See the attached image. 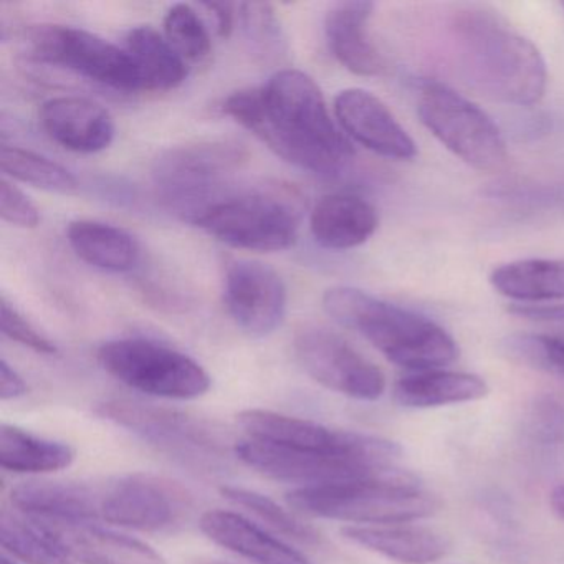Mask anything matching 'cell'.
Wrapping results in <instances>:
<instances>
[{
  "mask_svg": "<svg viewBox=\"0 0 564 564\" xmlns=\"http://www.w3.org/2000/svg\"><path fill=\"white\" fill-rule=\"evenodd\" d=\"M223 111L276 156L310 173L338 176L355 156L318 85L295 68L276 72L263 87L229 95Z\"/></svg>",
  "mask_w": 564,
  "mask_h": 564,
  "instance_id": "cell-1",
  "label": "cell"
},
{
  "mask_svg": "<svg viewBox=\"0 0 564 564\" xmlns=\"http://www.w3.org/2000/svg\"><path fill=\"white\" fill-rule=\"evenodd\" d=\"M224 300L237 326L253 338L272 335L286 313V286L282 276L257 260H236L226 273Z\"/></svg>",
  "mask_w": 564,
  "mask_h": 564,
  "instance_id": "cell-15",
  "label": "cell"
},
{
  "mask_svg": "<svg viewBox=\"0 0 564 564\" xmlns=\"http://www.w3.org/2000/svg\"><path fill=\"white\" fill-rule=\"evenodd\" d=\"M247 437L300 451L329 454H365L394 462L401 448L394 442L359 432L336 431L310 419L280 414L269 409H247L237 415Z\"/></svg>",
  "mask_w": 564,
  "mask_h": 564,
  "instance_id": "cell-11",
  "label": "cell"
},
{
  "mask_svg": "<svg viewBox=\"0 0 564 564\" xmlns=\"http://www.w3.org/2000/svg\"><path fill=\"white\" fill-rule=\"evenodd\" d=\"M490 282L500 295L524 305L557 302L564 300V260L527 259L505 263L491 272Z\"/></svg>",
  "mask_w": 564,
  "mask_h": 564,
  "instance_id": "cell-26",
  "label": "cell"
},
{
  "mask_svg": "<svg viewBox=\"0 0 564 564\" xmlns=\"http://www.w3.org/2000/svg\"><path fill=\"white\" fill-rule=\"evenodd\" d=\"M29 386L21 375L6 359L0 361V398L2 401L22 398L28 394Z\"/></svg>",
  "mask_w": 564,
  "mask_h": 564,
  "instance_id": "cell-38",
  "label": "cell"
},
{
  "mask_svg": "<svg viewBox=\"0 0 564 564\" xmlns=\"http://www.w3.org/2000/svg\"><path fill=\"white\" fill-rule=\"evenodd\" d=\"M220 494L230 503L247 508V510L257 514L260 520L265 521L270 528L292 538V540L305 544H315V546L323 543L322 534L315 528L303 523L295 514H292V511L280 507L276 501H273L267 495L249 490V488L234 487V485H224V487H220Z\"/></svg>",
  "mask_w": 564,
  "mask_h": 564,
  "instance_id": "cell-31",
  "label": "cell"
},
{
  "mask_svg": "<svg viewBox=\"0 0 564 564\" xmlns=\"http://www.w3.org/2000/svg\"><path fill=\"white\" fill-rule=\"evenodd\" d=\"M0 541L6 551L28 564H77L54 528L41 518L4 511Z\"/></svg>",
  "mask_w": 564,
  "mask_h": 564,
  "instance_id": "cell-29",
  "label": "cell"
},
{
  "mask_svg": "<svg viewBox=\"0 0 564 564\" xmlns=\"http://www.w3.org/2000/svg\"><path fill=\"white\" fill-rule=\"evenodd\" d=\"M39 118L48 138L74 153H100L117 133L113 117L87 98H52L42 105Z\"/></svg>",
  "mask_w": 564,
  "mask_h": 564,
  "instance_id": "cell-17",
  "label": "cell"
},
{
  "mask_svg": "<svg viewBox=\"0 0 564 564\" xmlns=\"http://www.w3.org/2000/svg\"><path fill=\"white\" fill-rule=\"evenodd\" d=\"M68 243L88 265L107 272H130L140 260V246L127 230L100 220H74L67 230Z\"/></svg>",
  "mask_w": 564,
  "mask_h": 564,
  "instance_id": "cell-25",
  "label": "cell"
},
{
  "mask_svg": "<svg viewBox=\"0 0 564 564\" xmlns=\"http://www.w3.org/2000/svg\"><path fill=\"white\" fill-rule=\"evenodd\" d=\"M98 361L117 381L154 398L187 401L206 394L213 384L209 372L199 362L150 339L105 343Z\"/></svg>",
  "mask_w": 564,
  "mask_h": 564,
  "instance_id": "cell-7",
  "label": "cell"
},
{
  "mask_svg": "<svg viewBox=\"0 0 564 564\" xmlns=\"http://www.w3.org/2000/svg\"><path fill=\"white\" fill-rule=\"evenodd\" d=\"M487 394L488 384L480 376L442 369L409 372L394 384L395 402L411 409L462 404Z\"/></svg>",
  "mask_w": 564,
  "mask_h": 564,
  "instance_id": "cell-24",
  "label": "cell"
},
{
  "mask_svg": "<svg viewBox=\"0 0 564 564\" xmlns=\"http://www.w3.org/2000/svg\"><path fill=\"white\" fill-rule=\"evenodd\" d=\"M339 127L362 147L382 158L411 161L417 147L389 108L369 91L348 88L335 98Z\"/></svg>",
  "mask_w": 564,
  "mask_h": 564,
  "instance_id": "cell-16",
  "label": "cell"
},
{
  "mask_svg": "<svg viewBox=\"0 0 564 564\" xmlns=\"http://www.w3.org/2000/svg\"><path fill=\"white\" fill-rule=\"evenodd\" d=\"M417 113L422 124L468 166L481 173H500L507 167V143L497 124L447 85L424 82Z\"/></svg>",
  "mask_w": 564,
  "mask_h": 564,
  "instance_id": "cell-6",
  "label": "cell"
},
{
  "mask_svg": "<svg viewBox=\"0 0 564 564\" xmlns=\"http://www.w3.org/2000/svg\"><path fill=\"white\" fill-rule=\"evenodd\" d=\"M371 2H338L325 18L326 41L336 61L359 77H376L384 70V61L368 35Z\"/></svg>",
  "mask_w": 564,
  "mask_h": 564,
  "instance_id": "cell-21",
  "label": "cell"
},
{
  "mask_svg": "<svg viewBox=\"0 0 564 564\" xmlns=\"http://www.w3.org/2000/svg\"><path fill=\"white\" fill-rule=\"evenodd\" d=\"M295 356L303 371L329 391L358 401H376L386 389L378 366L328 329H305L295 339Z\"/></svg>",
  "mask_w": 564,
  "mask_h": 564,
  "instance_id": "cell-12",
  "label": "cell"
},
{
  "mask_svg": "<svg viewBox=\"0 0 564 564\" xmlns=\"http://www.w3.org/2000/svg\"><path fill=\"white\" fill-rule=\"evenodd\" d=\"M0 564H15L14 561L9 560V557H2V561H0Z\"/></svg>",
  "mask_w": 564,
  "mask_h": 564,
  "instance_id": "cell-42",
  "label": "cell"
},
{
  "mask_svg": "<svg viewBox=\"0 0 564 564\" xmlns=\"http://www.w3.org/2000/svg\"><path fill=\"white\" fill-rule=\"evenodd\" d=\"M458 67L491 100L531 107L544 97L546 64L533 42L494 12H460L452 22Z\"/></svg>",
  "mask_w": 564,
  "mask_h": 564,
  "instance_id": "cell-2",
  "label": "cell"
},
{
  "mask_svg": "<svg viewBox=\"0 0 564 564\" xmlns=\"http://www.w3.org/2000/svg\"><path fill=\"white\" fill-rule=\"evenodd\" d=\"M531 429L540 441L556 444L564 441V405L556 399L546 398L534 405Z\"/></svg>",
  "mask_w": 564,
  "mask_h": 564,
  "instance_id": "cell-37",
  "label": "cell"
},
{
  "mask_svg": "<svg viewBox=\"0 0 564 564\" xmlns=\"http://www.w3.org/2000/svg\"><path fill=\"white\" fill-rule=\"evenodd\" d=\"M124 51L137 68L141 91H170L186 80V62L171 47L166 37L150 25L130 31Z\"/></svg>",
  "mask_w": 564,
  "mask_h": 564,
  "instance_id": "cell-27",
  "label": "cell"
},
{
  "mask_svg": "<svg viewBox=\"0 0 564 564\" xmlns=\"http://www.w3.org/2000/svg\"><path fill=\"white\" fill-rule=\"evenodd\" d=\"M501 351L517 365L564 378V338L517 333L501 343Z\"/></svg>",
  "mask_w": 564,
  "mask_h": 564,
  "instance_id": "cell-33",
  "label": "cell"
},
{
  "mask_svg": "<svg viewBox=\"0 0 564 564\" xmlns=\"http://www.w3.org/2000/svg\"><path fill=\"white\" fill-rule=\"evenodd\" d=\"M45 521V520H44ZM75 563L80 564H167L153 546L95 523L47 521Z\"/></svg>",
  "mask_w": 564,
  "mask_h": 564,
  "instance_id": "cell-20",
  "label": "cell"
},
{
  "mask_svg": "<svg viewBox=\"0 0 564 564\" xmlns=\"http://www.w3.org/2000/svg\"><path fill=\"white\" fill-rule=\"evenodd\" d=\"M323 308L409 371L445 368L458 358L457 343L437 323L362 290L332 286L323 295Z\"/></svg>",
  "mask_w": 564,
  "mask_h": 564,
  "instance_id": "cell-3",
  "label": "cell"
},
{
  "mask_svg": "<svg viewBox=\"0 0 564 564\" xmlns=\"http://www.w3.org/2000/svg\"><path fill=\"white\" fill-rule=\"evenodd\" d=\"M164 37L186 64H204L213 52L209 31L189 4L170 8L164 18Z\"/></svg>",
  "mask_w": 564,
  "mask_h": 564,
  "instance_id": "cell-32",
  "label": "cell"
},
{
  "mask_svg": "<svg viewBox=\"0 0 564 564\" xmlns=\"http://www.w3.org/2000/svg\"><path fill=\"white\" fill-rule=\"evenodd\" d=\"M286 503L306 517L348 521L356 527L412 523L432 517L441 507L408 470L372 480L293 488L286 494Z\"/></svg>",
  "mask_w": 564,
  "mask_h": 564,
  "instance_id": "cell-4",
  "label": "cell"
},
{
  "mask_svg": "<svg viewBox=\"0 0 564 564\" xmlns=\"http://www.w3.org/2000/svg\"><path fill=\"white\" fill-rule=\"evenodd\" d=\"M193 223L236 249L282 252L299 239L300 206L293 194L262 191L213 200Z\"/></svg>",
  "mask_w": 564,
  "mask_h": 564,
  "instance_id": "cell-5",
  "label": "cell"
},
{
  "mask_svg": "<svg viewBox=\"0 0 564 564\" xmlns=\"http://www.w3.org/2000/svg\"><path fill=\"white\" fill-rule=\"evenodd\" d=\"M0 216L4 223L21 229H35L41 224L35 204L6 176L0 181Z\"/></svg>",
  "mask_w": 564,
  "mask_h": 564,
  "instance_id": "cell-36",
  "label": "cell"
},
{
  "mask_svg": "<svg viewBox=\"0 0 564 564\" xmlns=\"http://www.w3.org/2000/svg\"><path fill=\"white\" fill-rule=\"evenodd\" d=\"M240 21L252 51L265 62L280 61L286 45L279 19L269 4H240Z\"/></svg>",
  "mask_w": 564,
  "mask_h": 564,
  "instance_id": "cell-34",
  "label": "cell"
},
{
  "mask_svg": "<svg viewBox=\"0 0 564 564\" xmlns=\"http://www.w3.org/2000/svg\"><path fill=\"white\" fill-rule=\"evenodd\" d=\"M186 510L183 491L163 478L131 474L101 488L100 520L138 531H163Z\"/></svg>",
  "mask_w": 564,
  "mask_h": 564,
  "instance_id": "cell-14",
  "label": "cell"
},
{
  "mask_svg": "<svg viewBox=\"0 0 564 564\" xmlns=\"http://www.w3.org/2000/svg\"><path fill=\"white\" fill-rule=\"evenodd\" d=\"M246 151L229 141L186 144L164 151L153 167L161 194L170 203L186 206L191 220L196 219L206 197L246 163Z\"/></svg>",
  "mask_w": 564,
  "mask_h": 564,
  "instance_id": "cell-10",
  "label": "cell"
},
{
  "mask_svg": "<svg viewBox=\"0 0 564 564\" xmlns=\"http://www.w3.org/2000/svg\"><path fill=\"white\" fill-rule=\"evenodd\" d=\"M217 564H226V563H217Z\"/></svg>",
  "mask_w": 564,
  "mask_h": 564,
  "instance_id": "cell-43",
  "label": "cell"
},
{
  "mask_svg": "<svg viewBox=\"0 0 564 564\" xmlns=\"http://www.w3.org/2000/svg\"><path fill=\"white\" fill-rule=\"evenodd\" d=\"M0 170L12 181H21L48 193L72 194L78 189L77 177L67 167L24 148L2 144Z\"/></svg>",
  "mask_w": 564,
  "mask_h": 564,
  "instance_id": "cell-30",
  "label": "cell"
},
{
  "mask_svg": "<svg viewBox=\"0 0 564 564\" xmlns=\"http://www.w3.org/2000/svg\"><path fill=\"white\" fill-rule=\"evenodd\" d=\"M0 329L2 335L8 336L12 341L39 352V355H57V346L42 335L11 302L8 296L0 299Z\"/></svg>",
  "mask_w": 564,
  "mask_h": 564,
  "instance_id": "cell-35",
  "label": "cell"
},
{
  "mask_svg": "<svg viewBox=\"0 0 564 564\" xmlns=\"http://www.w3.org/2000/svg\"><path fill=\"white\" fill-rule=\"evenodd\" d=\"M19 513L58 523L100 520L101 488L80 481L29 480L12 488Z\"/></svg>",
  "mask_w": 564,
  "mask_h": 564,
  "instance_id": "cell-18",
  "label": "cell"
},
{
  "mask_svg": "<svg viewBox=\"0 0 564 564\" xmlns=\"http://www.w3.org/2000/svg\"><path fill=\"white\" fill-rule=\"evenodd\" d=\"M234 452L247 467L273 480L296 485V488L372 480L391 477L401 470L395 467L394 462L382 460L372 455L300 451L250 437L237 442Z\"/></svg>",
  "mask_w": 564,
  "mask_h": 564,
  "instance_id": "cell-8",
  "label": "cell"
},
{
  "mask_svg": "<svg viewBox=\"0 0 564 564\" xmlns=\"http://www.w3.org/2000/svg\"><path fill=\"white\" fill-rule=\"evenodd\" d=\"M24 54L42 64L67 68L118 91H141L133 61L100 35L68 25H34L22 37Z\"/></svg>",
  "mask_w": 564,
  "mask_h": 564,
  "instance_id": "cell-9",
  "label": "cell"
},
{
  "mask_svg": "<svg viewBox=\"0 0 564 564\" xmlns=\"http://www.w3.org/2000/svg\"><path fill=\"white\" fill-rule=\"evenodd\" d=\"M513 315L521 318L534 319V322L564 323V303L553 305H517L511 308Z\"/></svg>",
  "mask_w": 564,
  "mask_h": 564,
  "instance_id": "cell-40",
  "label": "cell"
},
{
  "mask_svg": "<svg viewBox=\"0 0 564 564\" xmlns=\"http://www.w3.org/2000/svg\"><path fill=\"white\" fill-rule=\"evenodd\" d=\"M379 226L375 206L355 194H329L310 216V229L319 246L349 250L371 239Z\"/></svg>",
  "mask_w": 564,
  "mask_h": 564,
  "instance_id": "cell-22",
  "label": "cell"
},
{
  "mask_svg": "<svg viewBox=\"0 0 564 564\" xmlns=\"http://www.w3.org/2000/svg\"><path fill=\"white\" fill-rule=\"evenodd\" d=\"M200 9H204V11L213 18L217 34H219L220 37H230L234 31V24H236V4H227V2H207V4H200Z\"/></svg>",
  "mask_w": 564,
  "mask_h": 564,
  "instance_id": "cell-39",
  "label": "cell"
},
{
  "mask_svg": "<svg viewBox=\"0 0 564 564\" xmlns=\"http://www.w3.org/2000/svg\"><path fill=\"white\" fill-rule=\"evenodd\" d=\"M75 451L65 442L39 437L18 425L0 427V465L12 474H52L75 462Z\"/></svg>",
  "mask_w": 564,
  "mask_h": 564,
  "instance_id": "cell-28",
  "label": "cell"
},
{
  "mask_svg": "<svg viewBox=\"0 0 564 564\" xmlns=\"http://www.w3.org/2000/svg\"><path fill=\"white\" fill-rule=\"evenodd\" d=\"M101 417L137 434L151 445L184 458L213 457L220 451L217 432L206 422L171 409L131 401H108L97 409Z\"/></svg>",
  "mask_w": 564,
  "mask_h": 564,
  "instance_id": "cell-13",
  "label": "cell"
},
{
  "mask_svg": "<svg viewBox=\"0 0 564 564\" xmlns=\"http://www.w3.org/2000/svg\"><path fill=\"white\" fill-rule=\"evenodd\" d=\"M550 505L554 513L564 520V485H557L550 495Z\"/></svg>",
  "mask_w": 564,
  "mask_h": 564,
  "instance_id": "cell-41",
  "label": "cell"
},
{
  "mask_svg": "<svg viewBox=\"0 0 564 564\" xmlns=\"http://www.w3.org/2000/svg\"><path fill=\"white\" fill-rule=\"evenodd\" d=\"M199 527L210 541L256 564H313L305 554L234 511H206Z\"/></svg>",
  "mask_w": 564,
  "mask_h": 564,
  "instance_id": "cell-19",
  "label": "cell"
},
{
  "mask_svg": "<svg viewBox=\"0 0 564 564\" xmlns=\"http://www.w3.org/2000/svg\"><path fill=\"white\" fill-rule=\"evenodd\" d=\"M346 540L375 551L401 564H429L448 553L447 538L437 531L414 524H378V527H345Z\"/></svg>",
  "mask_w": 564,
  "mask_h": 564,
  "instance_id": "cell-23",
  "label": "cell"
}]
</instances>
